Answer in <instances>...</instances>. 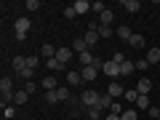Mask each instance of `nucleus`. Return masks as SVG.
<instances>
[{
  "label": "nucleus",
  "instance_id": "e433bc0d",
  "mask_svg": "<svg viewBox=\"0 0 160 120\" xmlns=\"http://www.w3.org/2000/svg\"><path fill=\"white\" fill-rule=\"evenodd\" d=\"M56 91H46V104H56Z\"/></svg>",
  "mask_w": 160,
  "mask_h": 120
},
{
  "label": "nucleus",
  "instance_id": "7c9ffc66",
  "mask_svg": "<svg viewBox=\"0 0 160 120\" xmlns=\"http://www.w3.org/2000/svg\"><path fill=\"white\" fill-rule=\"evenodd\" d=\"M38 64H40V53H29V56H27V67L35 69Z\"/></svg>",
  "mask_w": 160,
  "mask_h": 120
},
{
  "label": "nucleus",
  "instance_id": "f03ea898",
  "mask_svg": "<svg viewBox=\"0 0 160 120\" xmlns=\"http://www.w3.org/2000/svg\"><path fill=\"white\" fill-rule=\"evenodd\" d=\"M102 72L107 75L109 80H118V78H120V64H115L112 59H107V62H104V67H102Z\"/></svg>",
  "mask_w": 160,
  "mask_h": 120
},
{
  "label": "nucleus",
  "instance_id": "c85d7f7f",
  "mask_svg": "<svg viewBox=\"0 0 160 120\" xmlns=\"http://www.w3.org/2000/svg\"><path fill=\"white\" fill-rule=\"evenodd\" d=\"M104 11H107V6H104L102 0H96V3H91V13H99V16H102Z\"/></svg>",
  "mask_w": 160,
  "mask_h": 120
},
{
  "label": "nucleus",
  "instance_id": "412c9836",
  "mask_svg": "<svg viewBox=\"0 0 160 120\" xmlns=\"http://www.w3.org/2000/svg\"><path fill=\"white\" fill-rule=\"evenodd\" d=\"M123 8H126L128 13H136L139 8H142V3H139V0H123Z\"/></svg>",
  "mask_w": 160,
  "mask_h": 120
},
{
  "label": "nucleus",
  "instance_id": "4468645a",
  "mask_svg": "<svg viewBox=\"0 0 160 120\" xmlns=\"http://www.w3.org/2000/svg\"><path fill=\"white\" fill-rule=\"evenodd\" d=\"M40 86L46 88V91H56V88H59V83H56V78H53V75H46V78H43V83H40Z\"/></svg>",
  "mask_w": 160,
  "mask_h": 120
},
{
  "label": "nucleus",
  "instance_id": "ea45409f",
  "mask_svg": "<svg viewBox=\"0 0 160 120\" xmlns=\"http://www.w3.org/2000/svg\"><path fill=\"white\" fill-rule=\"evenodd\" d=\"M136 69H142V72H144V69H149V62H147V59H139V62H136Z\"/></svg>",
  "mask_w": 160,
  "mask_h": 120
},
{
  "label": "nucleus",
  "instance_id": "f704fd0d",
  "mask_svg": "<svg viewBox=\"0 0 160 120\" xmlns=\"http://www.w3.org/2000/svg\"><path fill=\"white\" fill-rule=\"evenodd\" d=\"M64 19H69V22H72V19H78V11H75L72 6H67V8H64Z\"/></svg>",
  "mask_w": 160,
  "mask_h": 120
},
{
  "label": "nucleus",
  "instance_id": "ddd939ff",
  "mask_svg": "<svg viewBox=\"0 0 160 120\" xmlns=\"http://www.w3.org/2000/svg\"><path fill=\"white\" fill-rule=\"evenodd\" d=\"M72 8L78 11V16H80V13H88V11H91V3H88V0H75Z\"/></svg>",
  "mask_w": 160,
  "mask_h": 120
},
{
  "label": "nucleus",
  "instance_id": "f257e3e1",
  "mask_svg": "<svg viewBox=\"0 0 160 120\" xmlns=\"http://www.w3.org/2000/svg\"><path fill=\"white\" fill-rule=\"evenodd\" d=\"M80 104H83L86 109L96 107V104H99V93L96 91H83V93H80Z\"/></svg>",
  "mask_w": 160,
  "mask_h": 120
},
{
  "label": "nucleus",
  "instance_id": "9d476101",
  "mask_svg": "<svg viewBox=\"0 0 160 120\" xmlns=\"http://www.w3.org/2000/svg\"><path fill=\"white\" fill-rule=\"evenodd\" d=\"M56 59H59V62L64 64V67H67V62H69V59H72V51H69L67 46H62V48H56Z\"/></svg>",
  "mask_w": 160,
  "mask_h": 120
},
{
  "label": "nucleus",
  "instance_id": "58836bf2",
  "mask_svg": "<svg viewBox=\"0 0 160 120\" xmlns=\"http://www.w3.org/2000/svg\"><path fill=\"white\" fill-rule=\"evenodd\" d=\"M147 112H149V115H152V120H155V118H160V107H158V104H152V107H149V109H147Z\"/></svg>",
  "mask_w": 160,
  "mask_h": 120
},
{
  "label": "nucleus",
  "instance_id": "a19ab883",
  "mask_svg": "<svg viewBox=\"0 0 160 120\" xmlns=\"http://www.w3.org/2000/svg\"><path fill=\"white\" fill-rule=\"evenodd\" d=\"M24 91H27V93H35V91H38V86H35V83H32V80H29V83H27V86H24Z\"/></svg>",
  "mask_w": 160,
  "mask_h": 120
},
{
  "label": "nucleus",
  "instance_id": "393cba45",
  "mask_svg": "<svg viewBox=\"0 0 160 120\" xmlns=\"http://www.w3.org/2000/svg\"><path fill=\"white\" fill-rule=\"evenodd\" d=\"M93 56H96V53H91V51H86V53H80V64H83V67H91L93 64Z\"/></svg>",
  "mask_w": 160,
  "mask_h": 120
},
{
  "label": "nucleus",
  "instance_id": "473e14b6",
  "mask_svg": "<svg viewBox=\"0 0 160 120\" xmlns=\"http://www.w3.org/2000/svg\"><path fill=\"white\" fill-rule=\"evenodd\" d=\"M32 11H40V0H27V13Z\"/></svg>",
  "mask_w": 160,
  "mask_h": 120
},
{
  "label": "nucleus",
  "instance_id": "4be33fe9",
  "mask_svg": "<svg viewBox=\"0 0 160 120\" xmlns=\"http://www.w3.org/2000/svg\"><path fill=\"white\" fill-rule=\"evenodd\" d=\"M46 67H48V72H62V69H64V64L59 62V59H48V62H46Z\"/></svg>",
  "mask_w": 160,
  "mask_h": 120
},
{
  "label": "nucleus",
  "instance_id": "2f4dec72",
  "mask_svg": "<svg viewBox=\"0 0 160 120\" xmlns=\"http://www.w3.org/2000/svg\"><path fill=\"white\" fill-rule=\"evenodd\" d=\"M123 96H126V102L136 104V99H139V91H136V88H131V91H126V93H123Z\"/></svg>",
  "mask_w": 160,
  "mask_h": 120
},
{
  "label": "nucleus",
  "instance_id": "c756f323",
  "mask_svg": "<svg viewBox=\"0 0 160 120\" xmlns=\"http://www.w3.org/2000/svg\"><path fill=\"white\" fill-rule=\"evenodd\" d=\"M120 120H139V115H136V109H123V115H120Z\"/></svg>",
  "mask_w": 160,
  "mask_h": 120
},
{
  "label": "nucleus",
  "instance_id": "0eeeda50",
  "mask_svg": "<svg viewBox=\"0 0 160 120\" xmlns=\"http://www.w3.org/2000/svg\"><path fill=\"white\" fill-rule=\"evenodd\" d=\"M107 93H109L112 99H118V96H123V93H126V88L120 86L118 80H109V88H107Z\"/></svg>",
  "mask_w": 160,
  "mask_h": 120
},
{
  "label": "nucleus",
  "instance_id": "a18cd8bd",
  "mask_svg": "<svg viewBox=\"0 0 160 120\" xmlns=\"http://www.w3.org/2000/svg\"><path fill=\"white\" fill-rule=\"evenodd\" d=\"M155 120H160V118H155Z\"/></svg>",
  "mask_w": 160,
  "mask_h": 120
},
{
  "label": "nucleus",
  "instance_id": "1a4fd4ad",
  "mask_svg": "<svg viewBox=\"0 0 160 120\" xmlns=\"http://www.w3.org/2000/svg\"><path fill=\"white\" fill-rule=\"evenodd\" d=\"M13 29H16V32H27V29H32V24H29L27 16H19L16 22H13Z\"/></svg>",
  "mask_w": 160,
  "mask_h": 120
},
{
  "label": "nucleus",
  "instance_id": "a211bd4d",
  "mask_svg": "<svg viewBox=\"0 0 160 120\" xmlns=\"http://www.w3.org/2000/svg\"><path fill=\"white\" fill-rule=\"evenodd\" d=\"M72 51H78V56H80V53L91 51V48L86 46V40H83V38H78V40H72Z\"/></svg>",
  "mask_w": 160,
  "mask_h": 120
},
{
  "label": "nucleus",
  "instance_id": "72a5a7b5",
  "mask_svg": "<svg viewBox=\"0 0 160 120\" xmlns=\"http://www.w3.org/2000/svg\"><path fill=\"white\" fill-rule=\"evenodd\" d=\"M112 62L115 64H123V62H128V59H126V53H123V51H115L112 53Z\"/></svg>",
  "mask_w": 160,
  "mask_h": 120
},
{
  "label": "nucleus",
  "instance_id": "7ed1b4c3",
  "mask_svg": "<svg viewBox=\"0 0 160 120\" xmlns=\"http://www.w3.org/2000/svg\"><path fill=\"white\" fill-rule=\"evenodd\" d=\"M80 78H83V83H93L99 78V69L96 67H83L80 69Z\"/></svg>",
  "mask_w": 160,
  "mask_h": 120
},
{
  "label": "nucleus",
  "instance_id": "dca6fc26",
  "mask_svg": "<svg viewBox=\"0 0 160 120\" xmlns=\"http://www.w3.org/2000/svg\"><path fill=\"white\" fill-rule=\"evenodd\" d=\"M83 40H86V46H88V48H93V46L99 43V32H96V29H88Z\"/></svg>",
  "mask_w": 160,
  "mask_h": 120
},
{
  "label": "nucleus",
  "instance_id": "6e6552de",
  "mask_svg": "<svg viewBox=\"0 0 160 120\" xmlns=\"http://www.w3.org/2000/svg\"><path fill=\"white\" fill-rule=\"evenodd\" d=\"M112 22H115V11H112V8H107V11L99 16V24H102V27H112Z\"/></svg>",
  "mask_w": 160,
  "mask_h": 120
},
{
  "label": "nucleus",
  "instance_id": "c03bdc74",
  "mask_svg": "<svg viewBox=\"0 0 160 120\" xmlns=\"http://www.w3.org/2000/svg\"><path fill=\"white\" fill-rule=\"evenodd\" d=\"M104 120H120V115H107Z\"/></svg>",
  "mask_w": 160,
  "mask_h": 120
},
{
  "label": "nucleus",
  "instance_id": "f3484780",
  "mask_svg": "<svg viewBox=\"0 0 160 120\" xmlns=\"http://www.w3.org/2000/svg\"><path fill=\"white\" fill-rule=\"evenodd\" d=\"M56 99H59V102H69V99H72L69 86H59V88H56Z\"/></svg>",
  "mask_w": 160,
  "mask_h": 120
},
{
  "label": "nucleus",
  "instance_id": "b1692460",
  "mask_svg": "<svg viewBox=\"0 0 160 120\" xmlns=\"http://www.w3.org/2000/svg\"><path fill=\"white\" fill-rule=\"evenodd\" d=\"M144 59H147L149 64H158V62H160V48H149V51H147V56H144Z\"/></svg>",
  "mask_w": 160,
  "mask_h": 120
},
{
  "label": "nucleus",
  "instance_id": "c9c22d12",
  "mask_svg": "<svg viewBox=\"0 0 160 120\" xmlns=\"http://www.w3.org/2000/svg\"><path fill=\"white\" fill-rule=\"evenodd\" d=\"M99 38H112V27H102L99 24Z\"/></svg>",
  "mask_w": 160,
  "mask_h": 120
},
{
  "label": "nucleus",
  "instance_id": "5701e85b",
  "mask_svg": "<svg viewBox=\"0 0 160 120\" xmlns=\"http://www.w3.org/2000/svg\"><path fill=\"white\" fill-rule=\"evenodd\" d=\"M27 99H29V93H27V91H16V93H13V104H16V107L27 104Z\"/></svg>",
  "mask_w": 160,
  "mask_h": 120
},
{
  "label": "nucleus",
  "instance_id": "20e7f679",
  "mask_svg": "<svg viewBox=\"0 0 160 120\" xmlns=\"http://www.w3.org/2000/svg\"><path fill=\"white\" fill-rule=\"evenodd\" d=\"M11 67H13V72H16V75H22L24 69H29L27 67V56H13L11 59Z\"/></svg>",
  "mask_w": 160,
  "mask_h": 120
},
{
  "label": "nucleus",
  "instance_id": "cd10ccee",
  "mask_svg": "<svg viewBox=\"0 0 160 120\" xmlns=\"http://www.w3.org/2000/svg\"><path fill=\"white\" fill-rule=\"evenodd\" d=\"M86 118H88V120H102V109H99V107L86 109Z\"/></svg>",
  "mask_w": 160,
  "mask_h": 120
},
{
  "label": "nucleus",
  "instance_id": "39448f33",
  "mask_svg": "<svg viewBox=\"0 0 160 120\" xmlns=\"http://www.w3.org/2000/svg\"><path fill=\"white\" fill-rule=\"evenodd\" d=\"M13 93H16V91H13V80L11 78H3V80H0V96H13Z\"/></svg>",
  "mask_w": 160,
  "mask_h": 120
},
{
  "label": "nucleus",
  "instance_id": "9b49d317",
  "mask_svg": "<svg viewBox=\"0 0 160 120\" xmlns=\"http://www.w3.org/2000/svg\"><path fill=\"white\" fill-rule=\"evenodd\" d=\"M136 91H139V93H147V96H149V91H152V80H149V78H142V80L136 83Z\"/></svg>",
  "mask_w": 160,
  "mask_h": 120
},
{
  "label": "nucleus",
  "instance_id": "79ce46f5",
  "mask_svg": "<svg viewBox=\"0 0 160 120\" xmlns=\"http://www.w3.org/2000/svg\"><path fill=\"white\" fill-rule=\"evenodd\" d=\"M3 115H6V120H8V118H13V115H16V109H13V107H6V109H3Z\"/></svg>",
  "mask_w": 160,
  "mask_h": 120
},
{
  "label": "nucleus",
  "instance_id": "423d86ee",
  "mask_svg": "<svg viewBox=\"0 0 160 120\" xmlns=\"http://www.w3.org/2000/svg\"><path fill=\"white\" fill-rule=\"evenodd\" d=\"M40 59H43V62H48V59H56V46H51V43L40 46Z\"/></svg>",
  "mask_w": 160,
  "mask_h": 120
},
{
  "label": "nucleus",
  "instance_id": "4c0bfd02",
  "mask_svg": "<svg viewBox=\"0 0 160 120\" xmlns=\"http://www.w3.org/2000/svg\"><path fill=\"white\" fill-rule=\"evenodd\" d=\"M109 115H123V107H120L118 102H112V107H109Z\"/></svg>",
  "mask_w": 160,
  "mask_h": 120
},
{
  "label": "nucleus",
  "instance_id": "6ab92c4d",
  "mask_svg": "<svg viewBox=\"0 0 160 120\" xmlns=\"http://www.w3.org/2000/svg\"><path fill=\"white\" fill-rule=\"evenodd\" d=\"M128 46H131V48H144V35L133 32V35H131V40H128Z\"/></svg>",
  "mask_w": 160,
  "mask_h": 120
},
{
  "label": "nucleus",
  "instance_id": "a878e982",
  "mask_svg": "<svg viewBox=\"0 0 160 120\" xmlns=\"http://www.w3.org/2000/svg\"><path fill=\"white\" fill-rule=\"evenodd\" d=\"M67 83H69V86H80V83H83L80 72H72V69H69V72H67Z\"/></svg>",
  "mask_w": 160,
  "mask_h": 120
},
{
  "label": "nucleus",
  "instance_id": "f8f14e48",
  "mask_svg": "<svg viewBox=\"0 0 160 120\" xmlns=\"http://www.w3.org/2000/svg\"><path fill=\"white\" fill-rule=\"evenodd\" d=\"M112 102H115V99L109 96V93H99V104H96V107L104 112V109H109V107H112Z\"/></svg>",
  "mask_w": 160,
  "mask_h": 120
},
{
  "label": "nucleus",
  "instance_id": "37998d69",
  "mask_svg": "<svg viewBox=\"0 0 160 120\" xmlns=\"http://www.w3.org/2000/svg\"><path fill=\"white\" fill-rule=\"evenodd\" d=\"M13 38H16L19 43H22V40H27V32H13Z\"/></svg>",
  "mask_w": 160,
  "mask_h": 120
},
{
  "label": "nucleus",
  "instance_id": "2eb2a0df",
  "mask_svg": "<svg viewBox=\"0 0 160 120\" xmlns=\"http://www.w3.org/2000/svg\"><path fill=\"white\" fill-rule=\"evenodd\" d=\"M115 35H118L120 40H126V43H128V40H131V35H133V32H131V27H126V24H120V27L115 29Z\"/></svg>",
  "mask_w": 160,
  "mask_h": 120
},
{
  "label": "nucleus",
  "instance_id": "aec40b11",
  "mask_svg": "<svg viewBox=\"0 0 160 120\" xmlns=\"http://www.w3.org/2000/svg\"><path fill=\"white\" fill-rule=\"evenodd\" d=\"M149 107H152L149 96H147V93H139V99H136V109H149Z\"/></svg>",
  "mask_w": 160,
  "mask_h": 120
},
{
  "label": "nucleus",
  "instance_id": "bb28decb",
  "mask_svg": "<svg viewBox=\"0 0 160 120\" xmlns=\"http://www.w3.org/2000/svg\"><path fill=\"white\" fill-rule=\"evenodd\" d=\"M133 69H136V62H123L120 64V75H133Z\"/></svg>",
  "mask_w": 160,
  "mask_h": 120
}]
</instances>
